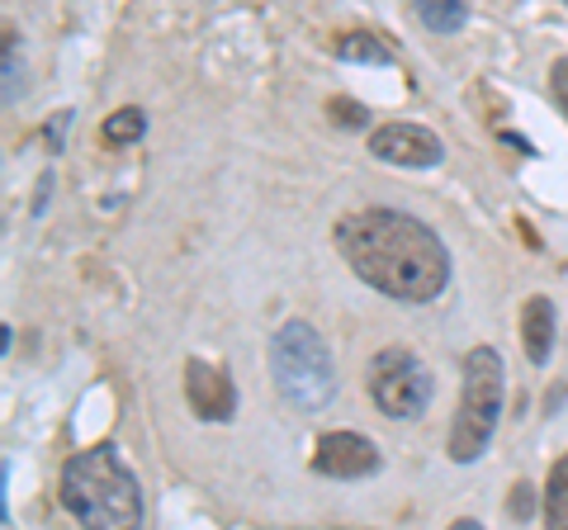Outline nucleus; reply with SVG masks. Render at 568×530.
I'll list each match as a JSON object with an SVG mask.
<instances>
[{"instance_id": "nucleus-1", "label": "nucleus", "mask_w": 568, "mask_h": 530, "mask_svg": "<svg viewBox=\"0 0 568 530\" xmlns=\"http://www.w3.org/2000/svg\"><path fill=\"white\" fill-rule=\"evenodd\" d=\"M336 252L355 279L398 304H436L450 289V252L403 208H361L336 223Z\"/></svg>"}, {"instance_id": "nucleus-2", "label": "nucleus", "mask_w": 568, "mask_h": 530, "mask_svg": "<svg viewBox=\"0 0 568 530\" xmlns=\"http://www.w3.org/2000/svg\"><path fill=\"white\" fill-rule=\"evenodd\" d=\"M62 507L81 521V530H142V483L123 465L119 446L100 440L67 459Z\"/></svg>"}, {"instance_id": "nucleus-3", "label": "nucleus", "mask_w": 568, "mask_h": 530, "mask_svg": "<svg viewBox=\"0 0 568 530\" xmlns=\"http://www.w3.org/2000/svg\"><path fill=\"white\" fill-rule=\"evenodd\" d=\"M503 398H507L503 356L493 346H474L465 356V388H459V408H455L450 440H446L450 465H478L484 459L497 421H503Z\"/></svg>"}, {"instance_id": "nucleus-4", "label": "nucleus", "mask_w": 568, "mask_h": 530, "mask_svg": "<svg viewBox=\"0 0 568 530\" xmlns=\"http://www.w3.org/2000/svg\"><path fill=\"white\" fill-rule=\"evenodd\" d=\"M271 375L280 398L298 412H323L336 398V360L317 327L294 317L271 337Z\"/></svg>"}, {"instance_id": "nucleus-5", "label": "nucleus", "mask_w": 568, "mask_h": 530, "mask_svg": "<svg viewBox=\"0 0 568 530\" xmlns=\"http://www.w3.org/2000/svg\"><path fill=\"white\" fill-rule=\"evenodd\" d=\"M365 388L384 417L417 421L426 412V402H432V369L407 346H384L365 369Z\"/></svg>"}, {"instance_id": "nucleus-6", "label": "nucleus", "mask_w": 568, "mask_h": 530, "mask_svg": "<svg viewBox=\"0 0 568 530\" xmlns=\"http://www.w3.org/2000/svg\"><path fill=\"white\" fill-rule=\"evenodd\" d=\"M379 469H384V455L369 436H361V431H323L317 436L313 473H323V479L355 483V479H375Z\"/></svg>"}, {"instance_id": "nucleus-7", "label": "nucleus", "mask_w": 568, "mask_h": 530, "mask_svg": "<svg viewBox=\"0 0 568 530\" xmlns=\"http://www.w3.org/2000/svg\"><path fill=\"white\" fill-rule=\"evenodd\" d=\"M369 156H379L388 166H413V171H432L446 156V143L426 129V123H384L369 133Z\"/></svg>"}, {"instance_id": "nucleus-8", "label": "nucleus", "mask_w": 568, "mask_h": 530, "mask_svg": "<svg viewBox=\"0 0 568 530\" xmlns=\"http://www.w3.org/2000/svg\"><path fill=\"white\" fill-rule=\"evenodd\" d=\"M185 398L190 412L200 421H233L237 417V384L227 379V369L209 360H185Z\"/></svg>"}, {"instance_id": "nucleus-9", "label": "nucleus", "mask_w": 568, "mask_h": 530, "mask_svg": "<svg viewBox=\"0 0 568 530\" xmlns=\"http://www.w3.org/2000/svg\"><path fill=\"white\" fill-rule=\"evenodd\" d=\"M521 346L530 365H549L555 356V304L545 294H530L521 308Z\"/></svg>"}, {"instance_id": "nucleus-10", "label": "nucleus", "mask_w": 568, "mask_h": 530, "mask_svg": "<svg viewBox=\"0 0 568 530\" xmlns=\"http://www.w3.org/2000/svg\"><path fill=\"white\" fill-rule=\"evenodd\" d=\"M540 517H545V530H568V455L555 459V469H549Z\"/></svg>"}, {"instance_id": "nucleus-11", "label": "nucleus", "mask_w": 568, "mask_h": 530, "mask_svg": "<svg viewBox=\"0 0 568 530\" xmlns=\"http://www.w3.org/2000/svg\"><path fill=\"white\" fill-rule=\"evenodd\" d=\"M332 52L342 62H361V67H394V52H388L375 33H336V43H332Z\"/></svg>"}, {"instance_id": "nucleus-12", "label": "nucleus", "mask_w": 568, "mask_h": 530, "mask_svg": "<svg viewBox=\"0 0 568 530\" xmlns=\"http://www.w3.org/2000/svg\"><path fill=\"white\" fill-rule=\"evenodd\" d=\"M417 20L432 33H459L469 24V6H465V0H422Z\"/></svg>"}, {"instance_id": "nucleus-13", "label": "nucleus", "mask_w": 568, "mask_h": 530, "mask_svg": "<svg viewBox=\"0 0 568 530\" xmlns=\"http://www.w3.org/2000/svg\"><path fill=\"white\" fill-rule=\"evenodd\" d=\"M142 133H148V114H142L138 104H123V110H114L110 119H104V129H100V137L110 147H129V143H138Z\"/></svg>"}, {"instance_id": "nucleus-14", "label": "nucleus", "mask_w": 568, "mask_h": 530, "mask_svg": "<svg viewBox=\"0 0 568 530\" xmlns=\"http://www.w3.org/2000/svg\"><path fill=\"white\" fill-rule=\"evenodd\" d=\"M327 114L342 123V129H365L369 123V114H365V104H355V100H346V95H336V100H327Z\"/></svg>"}, {"instance_id": "nucleus-15", "label": "nucleus", "mask_w": 568, "mask_h": 530, "mask_svg": "<svg viewBox=\"0 0 568 530\" xmlns=\"http://www.w3.org/2000/svg\"><path fill=\"white\" fill-rule=\"evenodd\" d=\"M24 91V67L14 62V33H6V104H14Z\"/></svg>"}, {"instance_id": "nucleus-16", "label": "nucleus", "mask_w": 568, "mask_h": 530, "mask_svg": "<svg viewBox=\"0 0 568 530\" xmlns=\"http://www.w3.org/2000/svg\"><path fill=\"white\" fill-rule=\"evenodd\" d=\"M507 517H517V521H530L536 517V488L530 483H517L507 492Z\"/></svg>"}, {"instance_id": "nucleus-17", "label": "nucleus", "mask_w": 568, "mask_h": 530, "mask_svg": "<svg viewBox=\"0 0 568 530\" xmlns=\"http://www.w3.org/2000/svg\"><path fill=\"white\" fill-rule=\"evenodd\" d=\"M549 95H555V104L568 119V58H559L555 67H549Z\"/></svg>"}, {"instance_id": "nucleus-18", "label": "nucleus", "mask_w": 568, "mask_h": 530, "mask_svg": "<svg viewBox=\"0 0 568 530\" xmlns=\"http://www.w3.org/2000/svg\"><path fill=\"white\" fill-rule=\"evenodd\" d=\"M450 530H484V526H478V521H469V517H465V521H455Z\"/></svg>"}]
</instances>
